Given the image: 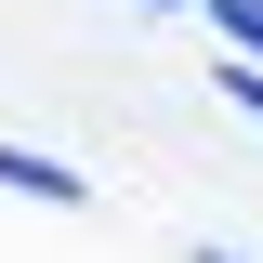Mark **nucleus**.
Segmentation results:
<instances>
[{"instance_id":"1","label":"nucleus","mask_w":263,"mask_h":263,"mask_svg":"<svg viewBox=\"0 0 263 263\" xmlns=\"http://www.w3.org/2000/svg\"><path fill=\"white\" fill-rule=\"evenodd\" d=\"M0 184H13V197H53V211H79V197H92L66 158H40V145H0Z\"/></svg>"},{"instance_id":"2","label":"nucleus","mask_w":263,"mask_h":263,"mask_svg":"<svg viewBox=\"0 0 263 263\" xmlns=\"http://www.w3.org/2000/svg\"><path fill=\"white\" fill-rule=\"evenodd\" d=\"M197 13H211V27H224L237 53H263V0H197Z\"/></svg>"}]
</instances>
